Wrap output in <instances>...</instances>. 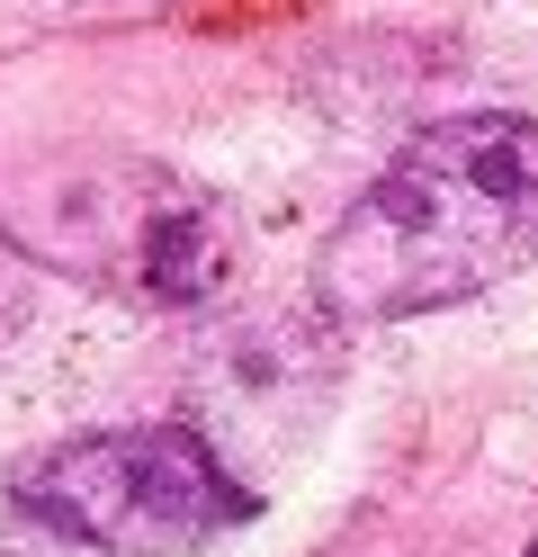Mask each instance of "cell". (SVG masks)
I'll list each match as a JSON object with an SVG mask.
<instances>
[{
  "label": "cell",
  "instance_id": "1",
  "mask_svg": "<svg viewBox=\"0 0 538 557\" xmlns=\"http://www.w3.org/2000/svg\"><path fill=\"white\" fill-rule=\"evenodd\" d=\"M521 270H538V117L458 109L413 126L333 216L314 243V306L333 324H413Z\"/></svg>",
  "mask_w": 538,
  "mask_h": 557
},
{
  "label": "cell",
  "instance_id": "4",
  "mask_svg": "<svg viewBox=\"0 0 538 557\" xmlns=\"http://www.w3.org/2000/svg\"><path fill=\"white\" fill-rule=\"evenodd\" d=\"M18 324H27V252H18V234L0 225V342Z\"/></svg>",
  "mask_w": 538,
  "mask_h": 557
},
{
  "label": "cell",
  "instance_id": "3",
  "mask_svg": "<svg viewBox=\"0 0 538 557\" xmlns=\"http://www.w3.org/2000/svg\"><path fill=\"white\" fill-rule=\"evenodd\" d=\"M46 252L72 261L82 278H108L117 297L135 306H215L234 288V216L225 198L189 189L179 171H153V162H99L82 171L54 216H46Z\"/></svg>",
  "mask_w": 538,
  "mask_h": 557
},
{
  "label": "cell",
  "instance_id": "5",
  "mask_svg": "<svg viewBox=\"0 0 538 557\" xmlns=\"http://www.w3.org/2000/svg\"><path fill=\"white\" fill-rule=\"evenodd\" d=\"M521 557H538V540H529V548H521Z\"/></svg>",
  "mask_w": 538,
  "mask_h": 557
},
{
  "label": "cell",
  "instance_id": "2",
  "mask_svg": "<svg viewBox=\"0 0 538 557\" xmlns=\"http://www.w3.org/2000/svg\"><path fill=\"white\" fill-rule=\"evenodd\" d=\"M261 512L251 476L198 423L72 432L10 476L0 531L27 557H198Z\"/></svg>",
  "mask_w": 538,
  "mask_h": 557
}]
</instances>
